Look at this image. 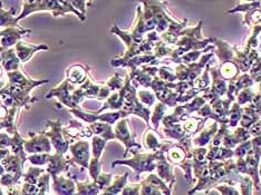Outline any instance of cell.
<instances>
[{
	"label": "cell",
	"instance_id": "3957f363",
	"mask_svg": "<svg viewBox=\"0 0 261 195\" xmlns=\"http://www.w3.org/2000/svg\"><path fill=\"white\" fill-rule=\"evenodd\" d=\"M88 143H77L72 146V151L74 153L75 159L77 162H81L84 166H87V161L90 157V152H88Z\"/></svg>",
	"mask_w": 261,
	"mask_h": 195
},
{
	"label": "cell",
	"instance_id": "8992f818",
	"mask_svg": "<svg viewBox=\"0 0 261 195\" xmlns=\"http://www.w3.org/2000/svg\"><path fill=\"white\" fill-rule=\"evenodd\" d=\"M241 190L242 195H252V181L251 177L242 176L241 177Z\"/></svg>",
	"mask_w": 261,
	"mask_h": 195
},
{
	"label": "cell",
	"instance_id": "7a4b0ae2",
	"mask_svg": "<svg viewBox=\"0 0 261 195\" xmlns=\"http://www.w3.org/2000/svg\"><path fill=\"white\" fill-rule=\"evenodd\" d=\"M217 129H218V124L216 122V123H213L210 127L205 128L203 132H201L199 136L193 141V144L195 146H199V147H202V146L206 145L212 140V137L215 136Z\"/></svg>",
	"mask_w": 261,
	"mask_h": 195
},
{
	"label": "cell",
	"instance_id": "ba28073f",
	"mask_svg": "<svg viewBox=\"0 0 261 195\" xmlns=\"http://www.w3.org/2000/svg\"><path fill=\"white\" fill-rule=\"evenodd\" d=\"M251 77L254 78L257 77V76H260L261 75V58H258L256 62H254V64L252 65L251 67Z\"/></svg>",
	"mask_w": 261,
	"mask_h": 195
},
{
	"label": "cell",
	"instance_id": "5b68a950",
	"mask_svg": "<svg viewBox=\"0 0 261 195\" xmlns=\"http://www.w3.org/2000/svg\"><path fill=\"white\" fill-rule=\"evenodd\" d=\"M85 77V72L82 69V67L74 66L72 70L69 69V80L73 82H81L83 78Z\"/></svg>",
	"mask_w": 261,
	"mask_h": 195
},
{
	"label": "cell",
	"instance_id": "277c9868",
	"mask_svg": "<svg viewBox=\"0 0 261 195\" xmlns=\"http://www.w3.org/2000/svg\"><path fill=\"white\" fill-rule=\"evenodd\" d=\"M169 155H170L171 162H173L174 164H179V165L183 164V161L188 159L185 150H183L180 146H174L173 149H171L169 151Z\"/></svg>",
	"mask_w": 261,
	"mask_h": 195
},
{
	"label": "cell",
	"instance_id": "9c48e42d",
	"mask_svg": "<svg viewBox=\"0 0 261 195\" xmlns=\"http://www.w3.org/2000/svg\"><path fill=\"white\" fill-rule=\"evenodd\" d=\"M140 97L142 99V102L145 103L146 105H152L154 102V96L149 92H140Z\"/></svg>",
	"mask_w": 261,
	"mask_h": 195
},
{
	"label": "cell",
	"instance_id": "52a82bcc",
	"mask_svg": "<svg viewBox=\"0 0 261 195\" xmlns=\"http://www.w3.org/2000/svg\"><path fill=\"white\" fill-rule=\"evenodd\" d=\"M217 190L221 192L222 195H239L238 191L236 190L232 186H228V185H221V186H213Z\"/></svg>",
	"mask_w": 261,
	"mask_h": 195
},
{
	"label": "cell",
	"instance_id": "6da1fadb",
	"mask_svg": "<svg viewBox=\"0 0 261 195\" xmlns=\"http://www.w3.org/2000/svg\"><path fill=\"white\" fill-rule=\"evenodd\" d=\"M116 137L120 138L123 143H125L126 145V150H129L130 146H136V147H141L134 142L132 138V135H130L128 127H127V121L123 120L116 125Z\"/></svg>",
	"mask_w": 261,
	"mask_h": 195
},
{
	"label": "cell",
	"instance_id": "30bf717a",
	"mask_svg": "<svg viewBox=\"0 0 261 195\" xmlns=\"http://www.w3.org/2000/svg\"><path fill=\"white\" fill-rule=\"evenodd\" d=\"M259 169H260V170H259V172H260V175H261V164H260V166H259Z\"/></svg>",
	"mask_w": 261,
	"mask_h": 195
}]
</instances>
